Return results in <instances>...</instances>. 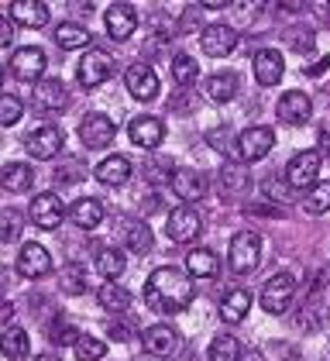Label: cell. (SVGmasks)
<instances>
[{
  "label": "cell",
  "instance_id": "cell-1",
  "mask_svg": "<svg viewBox=\"0 0 330 361\" xmlns=\"http://www.w3.org/2000/svg\"><path fill=\"white\" fill-rule=\"evenodd\" d=\"M145 303L155 313H183L192 303V282L190 276H183L179 269H155L148 282H145Z\"/></svg>",
  "mask_w": 330,
  "mask_h": 361
},
{
  "label": "cell",
  "instance_id": "cell-2",
  "mask_svg": "<svg viewBox=\"0 0 330 361\" xmlns=\"http://www.w3.org/2000/svg\"><path fill=\"white\" fill-rule=\"evenodd\" d=\"M258 258H262V238L255 231H238L231 238V251H227V265L238 272V276H248L258 269Z\"/></svg>",
  "mask_w": 330,
  "mask_h": 361
},
{
  "label": "cell",
  "instance_id": "cell-3",
  "mask_svg": "<svg viewBox=\"0 0 330 361\" xmlns=\"http://www.w3.org/2000/svg\"><path fill=\"white\" fill-rule=\"evenodd\" d=\"M320 166H324V155H320L317 148L293 155V162L286 166L289 190H313V186H317V176H320Z\"/></svg>",
  "mask_w": 330,
  "mask_h": 361
},
{
  "label": "cell",
  "instance_id": "cell-4",
  "mask_svg": "<svg viewBox=\"0 0 330 361\" xmlns=\"http://www.w3.org/2000/svg\"><path fill=\"white\" fill-rule=\"evenodd\" d=\"M110 76H114V56L100 52V49L82 52L80 69H76V80H80L82 90H97V86L107 83Z\"/></svg>",
  "mask_w": 330,
  "mask_h": 361
},
{
  "label": "cell",
  "instance_id": "cell-5",
  "mask_svg": "<svg viewBox=\"0 0 330 361\" xmlns=\"http://www.w3.org/2000/svg\"><path fill=\"white\" fill-rule=\"evenodd\" d=\"M31 107H35L38 114L66 111V107H69V90H66V83H62V80H55V76L38 80L35 90H31Z\"/></svg>",
  "mask_w": 330,
  "mask_h": 361
},
{
  "label": "cell",
  "instance_id": "cell-6",
  "mask_svg": "<svg viewBox=\"0 0 330 361\" xmlns=\"http://www.w3.org/2000/svg\"><path fill=\"white\" fill-rule=\"evenodd\" d=\"M293 296H296V279L289 272H279L262 286V306H265V313H275V317L289 310Z\"/></svg>",
  "mask_w": 330,
  "mask_h": 361
},
{
  "label": "cell",
  "instance_id": "cell-7",
  "mask_svg": "<svg viewBox=\"0 0 330 361\" xmlns=\"http://www.w3.org/2000/svg\"><path fill=\"white\" fill-rule=\"evenodd\" d=\"M124 83H128V93L135 100H141V104L159 97V76H155V69L148 62H131L128 73H124Z\"/></svg>",
  "mask_w": 330,
  "mask_h": 361
},
{
  "label": "cell",
  "instance_id": "cell-8",
  "mask_svg": "<svg viewBox=\"0 0 330 361\" xmlns=\"http://www.w3.org/2000/svg\"><path fill=\"white\" fill-rule=\"evenodd\" d=\"M275 148V131L272 128H248L245 135L238 138V155L241 162H262L269 152Z\"/></svg>",
  "mask_w": 330,
  "mask_h": 361
},
{
  "label": "cell",
  "instance_id": "cell-9",
  "mask_svg": "<svg viewBox=\"0 0 330 361\" xmlns=\"http://www.w3.org/2000/svg\"><path fill=\"white\" fill-rule=\"evenodd\" d=\"M169 186H172V193L179 196L183 203H196V200L207 196V176L200 169H172Z\"/></svg>",
  "mask_w": 330,
  "mask_h": 361
},
{
  "label": "cell",
  "instance_id": "cell-10",
  "mask_svg": "<svg viewBox=\"0 0 330 361\" xmlns=\"http://www.w3.org/2000/svg\"><path fill=\"white\" fill-rule=\"evenodd\" d=\"M200 214L190 210V207H176L172 214H169V221H165V234L176 241V245H190L200 238Z\"/></svg>",
  "mask_w": 330,
  "mask_h": 361
},
{
  "label": "cell",
  "instance_id": "cell-11",
  "mask_svg": "<svg viewBox=\"0 0 330 361\" xmlns=\"http://www.w3.org/2000/svg\"><path fill=\"white\" fill-rule=\"evenodd\" d=\"M141 348L155 358H169L179 351V331L169 327V324H155V327H145L141 331Z\"/></svg>",
  "mask_w": 330,
  "mask_h": 361
},
{
  "label": "cell",
  "instance_id": "cell-12",
  "mask_svg": "<svg viewBox=\"0 0 330 361\" xmlns=\"http://www.w3.org/2000/svg\"><path fill=\"white\" fill-rule=\"evenodd\" d=\"M28 210H31V224L42 227V231H55L62 224V217H66V207H62V200L55 193H38Z\"/></svg>",
  "mask_w": 330,
  "mask_h": 361
},
{
  "label": "cell",
  "instance_id": "cell-13",
  "mask_svg": "<svg viewBox=\"0 0 330 361\" xmlns=\"http://www.w3.org/2000/svg\"><path fill=\"white\" fill-rule=\"evenodd\" d=\"M117 135V128H114V121H110L107 114H86L80 124V141L86 148H107L110 141Z\"/></svg>",
  "mask_w": 330,
  "mask_h": 361
},
{
  "label": "cell",
  "instance_id": "cell-14",
  "mask_svg": "<svg viewBox=\"0 0 330 361\" xmlns=\"http://www.w3.org/2000/svg\"><path fill=\"white\" fill-rule=\"evenodd\" d=\"M104 25H107V35L114 42H128L138 28V11L131 4H110L107 14H104Z\"/></svg>",
  "mask_w": 330,
  "mask_h": 361
},
{
  "label": "cell",
  "instance_id": "cell-15",
  "mask_svg": "<svg viewBox=\"0 0 330 361\" xmlns=\"http://www.w3.org/2000/svg\"><path fill=\"white\" fill-rule=\"evenodd\" d=\"M18 272L25 279H45L52 272V255L42 248L38 241H28L25 248L18 251Z\"/></svg>",
  "mask_w": 330,
  "mask_h": 361
},
{
  "label": "cell",
  "instance_id": "cell-16",
  "mask_svg": "<svg viewBox=\"0 0 330 361\" xmlns=\"http://www.w3.org/2000/svg\"><path fill=\"white\" fill-rule=\"evenodd\" d=\"M200 45H203V52L210 59H227L238 49V31L227 28V25H210V28H203Z\"/></svg>",
  "mask_w": 330,
  "mask_h": 361
},
{
  "label": "cell",
  "instance_id": "cell-17",
  "mask_svg": "<svg viewBox=\"0 0 330 361\" xmlns=\"http://www.w3.org/2000/svg\"><path fill=\"white\" fill-rule=\"evenodd\" d=\"M11 73L18 76V80H42V73H45V52L42 49H35V45H28V49H18L14 56H11Z\"/></svg>",
  "mask_w": 330,
  "mask_h": 361
},
{
  "label": "cell",
  "instance_id": "cell-18",
  "mask_svg": "<svg viewBox=\"0 0 330 361\" xmlns=\"http://www.w3.org/2000/svg\"><path fill=\"white\" fill-rule=\"evenodd\" d=\"M7 18L21 28H45L49 25V7L42 0H14L7 7Z\"/></svg>",
  "mask_w": 330,
  "mask_h": 361
},
{
  "label": "cell",
  "instance_id": "cell-19",
  "mask_svg": "<svg viewBox=\"0 0 330 361\" xmlns=\"http://www.w3.org/2000/svg\"><path fill=\"white\" fill-rule=\"evenodd\" d=\"M62 141H66V135H62V128H38L35 135H28L25 148L35 155V159H55L59 152H62Z\"/></svg>",
  "mask_w": 330,
  "mask_h": 361
},
{
  "label": "cell",
  "instance_id": "cell-20",
  "mask_svg": "<svg viewBox=\"0 0 330 361\" xmlns=\"http://www.w3.org/2000/svg\"><path fill=\"white\" fill-rule=\"evenodd\" d=\"M275 114H279V121H282V124H306V121H310V114H313V104H310V97H306V93L289 90V93L279 100Z\"/></svg>",
  "mask_w": 330,
  "mask_h": 361
},
{
  "label": "cell",
  "instance_id": "cell-21",
  "mask_svg": "<svg viewBox=\"0 0 330 361\" xmlns=\"http://www.w3.org/2000/svg\"><path fill=\"white\" fill-rule=\"evenodd\" d=\"M165 138V124L159 117H152V114H141L131 121V141H135L138 148H159Z\"/></svg>",
  "mask_w": 330,
  "mask_h": 361
},
{
  "label": "cell",
  "instance_id": "cell-22",
  "mask_svg": "<svg viewBox=\"0 0 330 361\" xmlns=\"http://www.w3.org/2000/svg\"><path fill=\"white\" fill-rule=\"evenodd\" d=\"M282 73H286V62H282V56H279L275 49L255 52V80L262 86H275L282 80Z\"/></svg>",
  "mask_w": 330,
  "mask_h": 361
},
{
  "label": "cell",
  "instance_id": "cell-23",
  "mask_svg": "<svg viewBox=\"0 0 330 361\" xmlns=\"http://www.w3.org/2000/svg\"><path fill=\"white\" fill-rule=\"evenodd\" d=\"M69 217H73L76 227L93 231V227H100V224H104V203H100V200H93V196H82V200H76V203L69 207Z\"/></svg>",
  "mask_w": 330,
  "mask_h": 361
},
{
  "label": "cell",
  "instance_id": "cell-24",
  "mask_svg": "<svg viewBox=\"0 0 330 361\" xmlns=\"http://www.w3.org/2000/svg\"><path fill=\"white\" fill-rule=\"evenodd\" d=\"M220 272V262L214 251L207 248H192L186 255V276L190 279H214Z\"/></svg>",
  "mask_w": 330,
  "mask_h": 361
},
{
  "label": "cell",
  "instance_id": "cell-25",
  "mask_svg": "<svg viewBox=\"0 0 330 361\" xmlns=\"http://www.w3.org/2000/svg\"><path fill=\"white\" fill-rule=\"evenodd\" d=\"M97 179H100L104 186H124V183L131 179V162H128L124 155H110V159H104V162L97 166Z\"/></svg>",
  "mask_w": 330,
  "mask_h": 361
},
{
  "label": "cell",
  "instance_id": "cell-26",
  "mask_svg": "<svg viewBox=\"0 0 330 361\" xmlns=\"http://www.w3.org/2000/svg\"><path fill=\"white\" fill-rule=\"evenodd\" d=\"M31 183H35V172L25 162H7L0 169V186L7 193H25V190H31Z\"/></svg>",
  "mask_w": 330,
  "mask_h": 361
},
{
  "label": "cell",
  "instance_id": "cell-27",
  "mask_svg": "<svg viewBox=\"0 0 330 361\" xmlns=\"http://www.w3.org/2000/svg\"><path fill=\"white\" fill-rule=\"evenodd\" d=\"M248 310H251V293H248V289H231V293L220 300V317H224L227 324H241L248 317Z\"/></svg>",
  "mask_w": 330,
  "mask_h": 361
},
{
  "label": "cell",
  "instance_id": "cell-28",
  "mask_svg": "<svg viewBox=\"0 0 330 361\" xmlns=\"http://www.w3.org/2000/svg\"><path fill=\"white\" fill-rule=\"evenodd\" d=\"M97 300H100V306L110 310V313H124V310H131V303H135V296H131L124 286H117V282H104L100 293H97Z\"/></svg>",
  "mask_w": 330,
  "mask_h": 361
},
{
  "label": "cell",
  "instance_id": "cell-29",
  "mask_svg": "<svg viewBox=\"0 0 330 361\" xmlns=\"http://www.w3.org/2000/svg\"><path fill=\"white\" fill-rule=\"evenodd\" d=\"M248 186H251V176H248L245 162H227L220 169V190L224 193H245Z\"/></svg>",
  "mask_w": 330,
  "mask_h": 361
},
{
  "label": "cell",
  "instance_id": "cell-30",
  "mask_svg": "<svg viewBox=\"0 0 330 361\" xmlns=\"http://www.w3.org/2000/svg\"><path fill=\"white\" fill-rule=\"evenodd\" d=\"M0 351H4V358L11 361H21L28 355V331L25 327H7V331L0 334Z\"/></svg>",
  "mask_w": 330,
  "mask_h": 361
},
{
  "label": "cell",
  "instance_id": "cell-31",
  "mask_svg": "<svg viewBox=\"0 0 330 361\" xmlns=\"http://www.w3.org/2000/svg\"><path fill=\"white\" fill-rule=\"evenodd\" d=\"M21 231H25V214H21L18 207H4V210H0V245L18 241Z\"/></svg>",
  "mask_w": 330,
  "mask_h": 361
},
{
  "label": "cell",
  "instance_id": "cell-32",
  "mask_svg": "<svg viewBox=\"0 0 330 361\" xmlns=\"http://www.w3.org/2000/svg\"><path fill=\"white\" fill-rule=\"evenodd\" d=\"M55 45H62L66 52L86 49V45H90V31L82 28V25H59V28H55Z\"/></svg>",
  "mask_w": 330,
  "mask_h": 361
},
{
  "label": "cell",
  "instance_id": "cell-33",
  "mask_svg": "<svg viewBox=\"0 0 330 361\" xmlns=\"http://www.w3.org/2000/svg\"><path fill=\"white\" fill-rule=\"evenodd\" d=\"M97 269H100V276L107 279V282H114V279L124 272V251L100 248V251H97Z\"/></svg>",
  "mask_w": 330,
  "mask_h": 361
},
{
  "label": "cell",
  "instance_id": "cell-34",
  "mask_svg": "<svg viewBox=\"0 0 330 361\" xmlns=\"http://www.w3.org/2000/svg\"><path fill=\"white\" fill-rule=\"evenodd\" d=\"M302 210H306L310 217L327 214V210H330V183H317L310 193L302 196Z\"/></svg>",
  "mask_w": 330,
  "mask_h": 361
},
{
  "label": "cell",
  "instance_id": "cell-35",
  "mask_svg": "<svg viewBox=\"0 0 330 361\" xmlns=\"http://www.w3.org/2000/svg\"><path fill=\"white\" fill-rule=\"evenodd\" d=\"M210 361H238L241 358V344H238V337H231V334H217L214 337V344H210Z\"/></svg>",
  "mask_w": 330,
  "mask_h": 361
},
{
  "label": "cell",
  "instance_id": "cell-36",
  "mask_svg": "<svg viewBox=\"0 0 330 361\" xmlns=\"http://www.w3.org/2000/svg\"><path fill=\"white\" fill-rule=\"evenodd\" d=\"M196 76H200V66H196L190 56L179 52V56L172 59V80H176L179 90H190V86L196 83Z\"/></svg>",
  "mask_w": 330,
  "mask_h": 361
},
{
  "label": "cell",
  "instance_id": "cell-37",
  "mask_svg": "<svg viewBox=\"0 0 330 361\" xmlns=\"http://www.w3.org/2000/svg\"><path fill=\"white\" fill-rule=\"evenodd\" d=\"M210 97L217 100V104H227V100H234V93H238V76L234 73H217V76H210Z\"/></svg>",
  "mask_w": 330,
  "mask_h": 361
},
{
  "label": "cell",
  "instance_id": "cell-38",
  "mask_svg": "<svg viewBox=\"0 0 330 361\" xmlns=\"http://www.w3.org/2000/svg\"><path fill=\"white\" fill-rule=\"evenodd\" d=\"M49 337H52L55 348H76V341H80L82 334L69 324V320H55L52 327H49Z\"/></svg>",
  "mask_w": 330,
  "mask_h": 361
},
{
  "label": "cell",
  "instance_id": "cell-39",
  "mask_svg": "<svg viewBox=\"0 0 330 361\" xmlns=\"http://www.w3.org/2000/svg\"><path fill=\"white\" fill-rule=\"evenodd\" d=\"M82 176H86V166H82V159H73V162H62V166H55V183L59 186H76L82 183Z\"/></svg>",
  "mask_w": 330,
  "mask_h": 361
},
{
  "label": "cell",
  "instance_id": "cell-40",
  "mask_svg": "<svg viewBox=\"0 0 330 361\" xmlns=\"http://www.w3.org/2000/svg\"><path fill=\"white\" fill-rule=\"evenodd\" d=\"M59 282H62V293L76 296V293L86 289V272H82L80 265H66V269L59 272Z\"/></svg>",
  "mask_w": 330,
  "mask_h": 361
},
{
  "label": "cell",
  "instance_id": "cell-41",
  "mask_svg": "<svg viewBox=\"0 0 330 361\" xmlns=\"http://www.w3.org/2000/svg\"><path fill=\"white\" fill-rule=\"evenodd\" d=\"M21 114H25V100L21 97H0V128L18 124Z\"/></svg>",
  "mask_w": 330,
  "mask_h": 361
},
{
  "label": "cell",
  "instance_id": "cell-42",
  "mask_svg": "<svg viewBox=\"0 0 330 361\" xmlns=\"http://www.w3.org/2000/svg\"><path fill=\"white\" fill-rule=\"evenodd\" d=\"M128 248L135 251V255H148L152 251V227L148 224H135L128 231Z\"/></svg>",
  "mask_w": 330,
  "mask_h": 361
},
{
  "label": "cell",
  "instance_id": "cell-43",
  "mask_svg": "<svg viewBox=\"0 0 330 361\" xmlns=\"http://www.w3.org/2000/svg\"><path fill=\"white\" fill-rule=\"evenodd\" d=\"M107 355V344L97 341V337H80L76 341V358L80 361H100Z\"/></svg>",
  "mask_w": 330,
  "mask_h": 361
},
{
  "label": "cell",
  "instance_id": "cell-44",
  "mask_svg": "<svg viewBox=\"0 0 330 361\" xmlns=\"http://www.w3.org/2000/svg\"><path fill=\"white\" fill-rule=\"evenodd\" d=\"M289 42H293V49H296V52H310V49H313V35H310V31H289Z\"/></svg>",
  "mask_w": 330,
  "mask_h": 361
},
{
  "label": "cell",
  "instance_id": "cell-45",
  "mask_svg": "<svg viewBox=\"0 0 330 361\" xmlns=\"http://www.w3.org/2000/svg\"><path fill=\"white\" fill-rule=\"evenodd\" d=\"M317 145H320L317 152H320L324 159H330V121H324V124H320V131H317Z\"/></svg>",
  "mask_w": 330,
  "mask_h": 361
},
{
  "label": "cell",
  "instance_id": "cell-46",
  "mask_svg": "<svg viewBox=\"0 0 330 361\" xmlns=\"http://www.w3.org/2000/svg\"><path fill=\"white\" fill-rule=\"evenodd\" d=\"M11 42H14V21L7 14H0V49L11 45Z\"/></svg>",
  "mask_w": 330,
  "mask_h": 361
},
{
  "label": "cell",
  "instance_id": "cell-47",
  "mask_svg": "<svg viewBox=\"0 0 330 361\" xmlns=\"http://www.w3.org/2000/svg\"><path fill=\"white\" fill-rule=\"evenodd\" d=\"M327 69H330V56H324V59H317V62L306 69V76H313V80H317V76H324Z\"/></svg>",
  "mask_w": 330,
  "mask_h": 361
},
{
  "label": "cell",
  "instance_id": "cell-48",
  "mask_svg": "<svg viewBox=\"0 0 330 361\" xmlns=\"http://www.w3.org/2000/svg\"><path fill=\"white\" fill-rule=\"evenodd\" d=\"M107 327H110V337H114V341H128V337H131V331H128L121 320H114V324H107Z\"/></svg>",
  "mask_w": 330,
  "mask_h": 361
},
{
  "label": "cell",
  "instance_id": "cell-49",
  "mask_svg": "<svg viewBox=\"0 0 330 361\" xmlns=\"http://www.w3.org/2000/svg\"><path fill=\"white\" fill-rule=\"evenodd\" d=\"M238 361H265V355H262V351H255V348H248V351H241V358Z\"/></svg>",
  "mask_w": 330,
  "mask_h": 361
},
{
  "label": "cell",
  "instance_id": "cell-50",
  "mask_svg": "<svg viewBox=\"0 0 330 361\" xmlns=\"http://www.w3.org/2000/svg\"><path fill=\"white\" fill-rule=\"evenodd\" d=\"M35 361H62V358H59L55 351H45V355H38V358H35Z\"/></svg>",
  "mask_w": 330,
  "mask_h": 361
},
{
  "label": "cell",
  "instance_id": "cell-51",
  "mask_svg": "<svg viewBox=\"0 0 330 361\" xmlns=\"http://www.w3.org/2000/svg\"><path fill=\"white\" fill-rule=\"evenodd\" d=\"M11 317V303H0V320H7Z\"/></svg>",
  "mask_w": 330,
  "mask_h": 361
},
{
  "label": "cell",
  "instance_id": "cell-52",
  "mask_svg": "<svg viewBox=\"0 0 330 361\" xmlns=\"http://www.w3.org/2000/svg\"><path fill=\"white\" fill-rule=\"evenodd\" d=\"M0 286H4V265H0Z\"/></svg>",
  "mask_w": 330,
  "mask_h": 361
},
{
  "label": "cell",
  "instance_id": "cell-53",
  "mask_svg": "<svg viewBox=\"0 0 330 361\" xmlns=\"http://www.w3.org/2000/svg\"><path fill=\"white\" fill-rule=\"evenodd\" d=\"M0 86H4V66H0Z\"/></svg>",
  "mask_w": 330,
  "mask_h": 361
}]
</instances>
